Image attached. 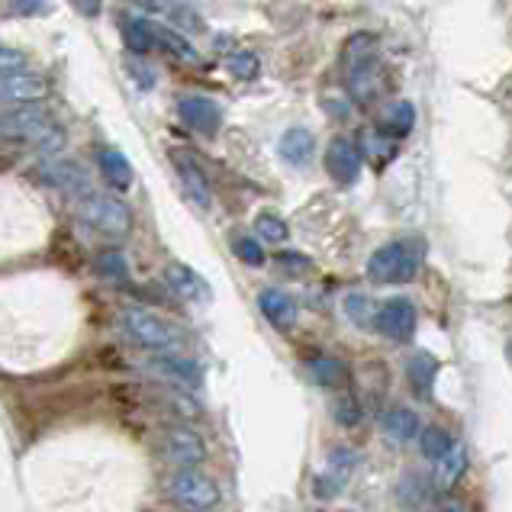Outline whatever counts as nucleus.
<instances>
[{"label":"nucleus","instance_id":"obj_38","mask_svg":"<svg viewBox=\"0 0 512 512\" xmlns=\"http://www.w3.org/2000/svg\"><path fill=\"white\" fill-rule=\"evenodd\" d=\"M438 512H464L458 503H445V506H438Z\"/></svg>","mask_w":512,"mask_h":512},{"label":"nucleus","instance_id":"obj_9","mask_svg":"<svg viewBox=\"0 0 512 512\" xmlns=\"http://www.w3.org/2000/svg\"><path fill=\"white\" fill-rule=\"evenodd\" d=\"M326 171L335 184L351 187L361 181V145L345 136H335L326 149Z\"/></svg>","mask_w":512,"mask_h":512},{"label":"nucleus","instance_id":"obj_31","mask_svg":"<svg viewBox=\"0 0 512 512\" xmlns=\"http://www.w3.org/2000/svg\"><path fill=\"white\" fill-rule=\"evenodd\" d=\"M232 248H236V255H239L242 265L261 268V265H265V261H268L265 248H261V245L255 242V236H239L236 242H232Z\"/></svg>","mask_w":512,"mask_h":512},{"label":"nucleus","instance_id":"obj_34","mask_svg":"<svg viewBox=\"0 0 512 512\" xmlns=\"http://www.w3.org/2000/svg\"><path fill=\"white\" fill-rule=\"evenodd\" d=\"M20 71H26V52L13 46L0 49V78H13V75H20Z\"/></svg>","mask_w":512,"mask_h":512},{"label":"nucleus","instance_id":"obj_12","mask_svg":"<svg viewBox=\"0 0 512 512\" xmlns=\"http://www.w3.org/2000/svg\"><path fill=\"white\" fill-rule=\"evenodd\" d=\"M49 81L39 71L26 68L13 78H0V97L7 107H39V100H46Z\"/></svg>","mask_w":512,"mask_h":512},{"label":"nucleus","instance_id":"obj_19","mask_svg":"<svg viewBox=\"0 0 512 512\" xmlns=\"http://www.w3.org/2000/svg\"><path fill=\"white\" fill-rule=\"evenodd\" d=\"M97 165H100V174H104L110 187H116V190H129V187H133L136 171H133L129 158L120 149H113V145H100V149H97Z\"/></svg>","mask_w":512,"mask_h":512},{"label":"nucleus","instance_id":"obj_18","mask_svg":"<svg viewBox=\"0 0 512 512\" xmlns=\"http://www.w3.org/2000/svg\"><path fill=\"white\" fill-rule=\"evenodd\" d=\"M277 152H281L287 165L303 168V165H310L316 155V136L306 126H290L281 136V142H277Z\"/></svg>","mask_w":512,"mask_h":512},{"label":"nucleus","instance_id":"obj_36","mask_svg":"<svg viewBox=\"0 0 512 512\" xmlns=\"http://www.w3.org/2000/svg\"><path fill=\"white\" fill-rule=\"evenodd\" d=\"M277 265L294 268V271H306V268H310V258L300 255V252H281V255H277Z\"/></svg>","mask_w":512,"mask_h":512},{"label":"nucleus","instance_id":"obj_14","mask_svg":"<svg viewBox=\"0 0 512 512\" xmlns=\"http://www.w3.org/2000/svg\"><path fill=\"white\" fill-rule=\"evenodd\" d=\"M36 178L42 184L55 187V190H65V194L75 197V203H81L84 197L94 194V190H91V178H87L84 168L75 165V162H46V165L36 171Z\"/></svg>","mask_w":512,"mask_h":512},{"label":"nucleus","instance_id":"obj_7","mask_svg":"<svg viewBox=\"0 0 512 512\" xmlns=\"http://www.w3.org/2000/svg\"><path fill=\"white\" fill-rule=\"evenodd\" d=\"M168 496L190 509H213L219 503V487L200 471H174L168 477Z\"/></svg>","mask_w":512,"mask_h":512},{"label":"nucleus","instance_id":"obj_17","mask_svg":"<svg viewBox=\"0 0 512 512\" xmlns=\"http://www.w3.org/2000/svg\"><path fill=\"white\" fill-rule=\"evenodd\" d=\"M165 284L181 300H210V284L190 265H184V261H171L165 268Z\"/></svg>","mask_w":512,"mask_h":512},{"label":"nucleus","instance_id":"obj_24","mask_svg":"<svg viewBox=\"0 0 512 512\" xmlns=\"http://www.w3.org/2000/svg\"><path fill=\"white\" fill-rule=\"evenodd\" d=\"M384 133L393 136V139H403L413 133V126H416V107L409 104V100H393V104L384 110Z\"/></svg>","mask_w":512,"mask_h":512},{"label":"nucleus","instance_id":"obj_27","mask_svg":"<svg viewBox=\"0 0 512 512\" xmlns=\"http://www.w3.org/2000/svg\"><path fill=\"white\" fill-rule=\"evenodd\" d=\"M419 445H422V455L438 464L451 448H455V438H451L442 426H429L426 432L419 435Z\"/></svg>","mask_w":512,"mask_h":512},{"label":"nucleus","instance_id":"obj_4","mask_svg":"<svg viewBox=\"0 0 512 512\" xmlns=\"http://www.w3.org/2000/svg\"><path fill=\"white\" fill-rule=\"evenodd\" d=\"M78 216L91 229L107 232V236H126V232L133 229V210L116 194H97L94 190L91 197H84L78 203Z\"/></svg>","mask_w":512,"mask_h":512},{"label":"nucleus","instance_id":"obj_22","mask_svg":"<svg viewBox=\"0 0 512 512\" xmlns=\"http://www.w3.org/2000/svg\"><path fill=\"white\" fill-rule=\"evenodd\" d=\"M342 310H345V316H348V323H351V326H361V329L377 326L380 306H377L368 294H361V290H351V294H345Z\"/></svg>","mask_w":512,"mask_h":512},{"label":"nucleus","instance_id":"obj_33","mask_svg":"<svg viewBox=\"0 0 512 512\" xmlns=\"http://www.w3.org/2000/svg\"><path fill=\"white\" fill-rule=\"evenodd\" d=\"M126 71L133 75V81L142 87V91H152V87L158 84V75H155V68L145 62V58H136V55H129L126 58Z\"/></svg>","mask_w":512,"mask_h":512},{"label":"nucleus","instance_id":"obj_16","mask_svg":"<svg viewBox=\"0 0 512 512\" xmlns=\"http://www.w3.org/2000/svg\"><path fill=\"white\" fill-rule=\"evenodd\" d=\"M258 306H261V316L268 319L274 329H290L297 323V300L284 294L281 287H265L258 294Z\"/></svg>","mask_w":512,"mask_h":512},{"label":"nucleus","instance_id":"obj_8","mask_svg":"<svg viewBox=\"0 0 512 512\" xmlns=\"http://www.w3.org/2000/svg\"><path fill=\"white\" fill-rule=\"evenodd\" d=\"M171 165H174V171H178V181L184 187L187 200L194 203L197 210H210L213 207V187L207 181V174H203V168L184 149H171Z\"/></svg>","mask_w":512,"mask_h":512},{"label":"nucleus","instance_id":"obj_6","mask_svg":"<svg viewBox=\"0 0 512 512\" xmlns=\"http://www.w3.org/2000/svg\"><path fill=\"white\" fill-rule=\"evenodd\" d=\"M162 455L171 461L178 471H197V467L207 461V445L203 438L187 429V426H168L162 432Z\"/></svg>","mask_w":512,"mask_h":512},{"label":"nucleus","instance_id":"obj_23","mask_svg":"<svg viewBox=\"0 0 512 512\" xmlns=\"http://www.w3.org/2000/svg\"><path fill=\"white\" fill-rule=\"evenodd\" d=\"M406 374H409V384L416 387L419 397H429V390L435 384V374H438V361L429 355V351H416V355L406 361Z\"/></svg>","mask_w":512,"mask_h":512},{"label":"nucleus","instance_id":"obj_2","mask_svg":"<svg viewBox=\"0 0 512 512\" xmlns=\"http://www.w3.org/2000/svg\"><path fill=\"white\" fill-rule=\"evenodd\" d=\"M120 329L129 342L152 351V355H181V348H184L181 329L168 323L165 316L142 310V306H126L120 313Z\"/></svg>","mask_w":512,"mask_h":512},{"label":"nucleus","instance_id":"obj_39","mask_svg":"<svg viewBox=\"0 0 512 512\" xmlns=\"http://www.w3.org/2000/svg\"><path fill=\"white\" fill-rule=\"evenodd\" d=\"M78 10H81V13H100V7H91V4H81Z\"/></svg>","mask_w":512,"mask_h":512},{"label":"nucleus","instance_id":"obj_21","mask_svg":"<svg viewBox=\"0 0 512 512\" xmlns=\"http://www.w3.org/2000/svg\"><path fill=\"white\" fill-rule=\"evenodd\" d=\"M380 426H384L393 442H409V438L419 435V416L409 406H393L380 416Z\"/></svg>","mask_w":512,"mask_h":512},{"label":"nucleus","instance_id":"obj_28","mask_svg":"<svg viewBox=\"0 0 512 512\" xmlns=\"http://www.w3.org/2000/svg\"><path fill=\"white\" fill-rule=\"evenodd\" d=\"M255 236L265 239V242L281 245L290 236V229H287V223L277 213H258L255 216Z\"/></svg>","mask_w":512,"mask_h":512},{"label":"nucleus","instance_id":"obj_13","mask_svg":"<svg viewBox=\"0 0 512 512\" xmlns=\"http://www.w3.org/2000/svg\"><path fill=\"white\" fill-rule=\"evenodd\" d=\"M377 332L390 342H409L416 332V306L406 297H393L380 306L377 316Z\"/></svg>","mask_w":512,"mask_h":512},{"label":"nucleus","instance_id":"obj_10","mask_svg":"<svg viewBox=\"0 0 512 512\" xmlns=\"http://www.w3.org/2000/svg\"><path fill=\"white\" fill-rule=\"evenodd\" d=\"M355 464H358V455L351 448H332V455L323 467V474L316 477V496L319 500H335L345 487L351 474H355Z\"/></svg>","mask_w":512,"mask_h":512},{"label":"nucleus","instance_id":"obj_20","mask_svg":"<svg viewBox=\"0 0 512 512\" xmlns=\"http://www.w3.org/2000/svg\"><path fill=\"white\" fill-rule=\"evenodd\" d=\"M120 33H123L126 49L133 52L136 58L149 55V52H152V46H155V26H152L149 20L133 17V13H123V20H120Z\"/></svg>","mask_w":512,"mask_h":512},{"label":"nucleus","instance_id":"obj_5","mask_svg":"<svg viewBox=\"0 0 512 512\" xmlns=\"http://www.w3.org/2000/svg\"><path fill=\"white\" fill-rule=\"evenodd\" d=\"M58 129L46 107H4V139H17L26 145H42Z\"/></svg>","mask_w":512,"mask_h":512},{"label":"nucleus","instance_id":"obj_3","mask_svg":"<svg viewBox=\"0 0 512 512\" xmlns=\"http://www.w3.org/2000/svg\"><path fill=\"white\" fill-rule=\"evenodd\" d=\"M422 265L419 239H393L368 258V277L374 284H409Z\"/></svg>","mask_w":512,"mask_h":512},{"label":"nucleus","instance_id":"obj_32","mask_svg":"<svg viewBox=\"0 0 512 512\" xmlns=\"http://www.w3.org/2000/svg\"><path fill=\"white\" fill-rule=\"evenodd\" d=\"M464 467H467V448L461 442H455V448L448 451V455L438 461V471H442L445 480H455L464 474Z\"/></svg>","mask_w":512,"mask_h":512},{"label":"nucleus","instance_id":"obj_29","mask_svg":"<svg viewBox=\"0 0 512 512\" xmlns=\"http://www.w3.org/2000/svg\"><path fill=\"white\" fill-rule=\"evenodd\" d=\"M97 268H100V274L110 277V281H116V284H126V281H129L126 255H123V252H116V248H110V252H100Z\"/></svg>","mask_w":512,"mask_h":512},{"label":"nucleus","instance_id":"obj_30","mask_svg":"<svg viewBox=\"0 0 512 512\" xmlns=\"http://www.w3.org/2000/svg\"><path fill=\"white\" fill-rule=\"evenodd\" d=\"M226 68H229L236 78H242V81H252V78H258L261 62H258V55H255V52H245V49H239V52L226 55Z\"/></svg>","mask_w":512,"mask_h":512},{"label":"nucleus","instance_id":"obj_15","mask_svg":"<svg viewBox=\"0 0 512 512\" xmlns=\"http://www.w3.org/2000/svg\"><path fill=\"white\" fill-rule=\"evenodd\" d=\"M149 368L158 374V377H165L168 384L174 387H187V390H194L203 384V371H200V364L194 358H184V355H158L149 361Z\"/></svg>","mask_w":512,"mask_h":512},{"label":"nucleus","instance_id":"obj_26","mask_svg":"<svg viewBox=\"0 0 512 512\" xmlns=\"http://www.w3.org/2000/svg\"><path fill=\"white\" fill-rule=\"evenodd\" d=\"M310 374L316 377V384H319V387H345L348 380H351V374H348L345 364H342L339 358H329V355L310 361Z\"/></svg>","mask_w":512,"mask_h":512},{"label":"nucleus","instance_id":"obj_11","mask_svg":"<svg viewBox=\"0 0 512 512\" xmlns=\"http://www.w3.org/2000/svg\"><path fill=\"white\" fill-rule=\"evenodd\" d=\"M178 113L181 120L200 133L203 139H213L219 133V126H223V110L213 97H203V94H187L178 100Z\"/></svg>","mask_w":512,"mask_h":512},{"label":"nucleus","instance_id":"obj_37","mask_svg":"<svg viewBox=\"0 0 512 512\" xmlns=\"http://www.w3.org/2000/svg\"><path fill=\"white\" fill-rule=\"evenodd\" d=\"M7 13H17V17H36V13H49V4H7Z\"/></svg>","mask_w":512,"mask_h":512},{"label":"nucleus","instance_id":"obj_35","mask_svg":"<svg viewBox=\"0 0 512 512\" xmlns=\"http://www.w3.org/2000/svg\"><path fill=\"white\" fill-rule=\"evenodd\" d=\"M332 416H335V422H339V426H358V422H361V406H358V400L342 397L339 403H335Z\"/></svg>","mask_w":512,"mask_h":512},{"label":"nucleus","instance_id":"obj_1","mask_svg":"<svg viewBox=\"0 0 512 512\" xmlns=\"http://www.w3.org/2000/svg\"><path fill=\"white\" fill-rule=\"evenodd\" d=\"M342 87L358 104H374L384 91V62H380V39L374 33H355L345 39L339 52Z\"/></svg>","mask_w":512,"mask_h":512},{"label":"nucleus","instance_id":"obj_25","mask_svg":"<svg viewBox=\"0 0 512 512\" xmlns=\"http://www.w3.org/2000/svg\"><path fill=\"white\" fill-rule=\"evenodd\" d=\"M155 42L162 46L168 55H174L178 62H187V65H194L197 62V49L190 46L187 42V36L184 33H178V29H171V26H155Z\"/></svg>","mask_w":512,"mask_h":512}]
</instances>
